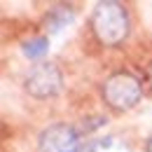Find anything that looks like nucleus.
<instances>
[{"label":"nucleus","mask_w":152,"mask_h":152,"mask_svg":"<svg viewBox=\"0 0 152 152\" xmlns=\"http://www.w3.org/2000/svg\"><path fill=\"white\" fill-rule=\"evenodd\" d=\"M91 152H131V148H129L122 138H117V136H108V138L98 140L96 145H91Z\"/></svg>","instance_id":"423d86ee"},{"label":"nucleus","mask_w":152,"mask_h":152,"mask_svg":"<svg viewBox=\"0 0 152 152\" xmlns=\"http://www.w3.org/2000/svg\"><path fill=\"white\" fill-rule=\"evenodd\" d=\"M91 28L101 45L115 47L124 42L129 35V14L119 2H113V0L98 2L91 14Z\"/></svg>","instance_id":"f257e3e1"},{"label":"nucleus","mask_w":152,"mask_h":152,"mask_svg":"<svg viewBox=\"0 0 152 152\" xmlns=\"http://www.w3.org/2000/svg\"><path fill=\"white\" fill-rule=\"evenodd\" d=\"M148 152H152V138L148 140Z\"/></svg>","instance_id":"1a4fd4ad"},{"label":"nucleus","mask_w":152,"mask_h":152,"mask_svg":"<svg viewBox=\"0 0 152 152\" xmlns=\"http://www.w3.org/2000/svg\"><path fill=\"white\" fill-rule=\"evenodd\" d=\"M148 82H150V84H152V63H150V66H148Z\"/></svg>","instance_id":"6e6552de"},{"label":"nucleus","mask_w":152,"mask_h":152,"mask_svg":"<svg viewBox=\"0 0 152 152\" xmlns=\"http://www.w3.org/2000/svg\"><path fill=\"white\" fill-rule=\"evenodd\" d=\"M80 133L70 124H52L40 136V152H80Z\"/></svg>","instance_id":"20e7f679"},{"label":"nucleus","mask_w":152,"mask_h":152,"mask_svg":"<svg viewBox=\"0 0 152 152\" xmlns=\"http://www.w3.org/2000/svg\"><path fill=\"white\" fill-rule=\"evenodd\" d=\"M47 47H49L47 38H31L28 42H23V54L28 58H40L47 54Z\"/></svg>","instance_id":"0eeeda50"},{"label":"nucleus","mask_w":152,"mask_h":152,"mask_svg":"<svg viewBox=\"0 0 152 152\" xmlns=\"http://www.w3.org/2000/svg\"><path fill=\"white\" fill-rule=\"evenodd\" d=\"M26 91L35 98H49L56 96L63 87V75L54 63H40L35 68L28 70L26 82H23Z\"/></svg>","instance_id":"7ed1b4c3"},{"label":"nucleus","mask_w":152,"mask_h":152,"mask_svg":"<svg viewBox=\"0 0 152 152\" xmlns=\"http://www.w3.org/2000/svg\"><path fill=\"white\" fill-rule=\"evenodd\" d=\"M140 80L129 70H117L103 82V98L113 110H131L140 101Z\"/></svg>","instance_id":"f03ea898"},{"label":"nucleus","mask_w":152,"mask_h":152,"mask_svg":"<svg viewBox=\"0 0 152 152\" xmlns=\"http://www.w3.org/2000/svg\"><path fill=\"white\" fill-rule=\"evenodd\" d=\"M73 7H68V5H56V7H52L49 10V14H47V28L52 31V33H58L66 23H70L73 21Z\"/></svg>","instance_id":"39448f33"}]
</instances>
